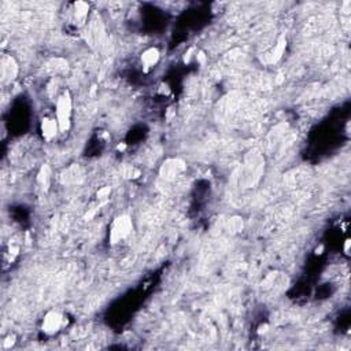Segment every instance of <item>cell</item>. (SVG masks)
I'll list each match as a JSON object with an SVG mask.
<instances>
[{
	"label": "cell",
	"mask_w": 351,
	"mask_h": 351,
	"mask_svg": "<svg viewBox=\"0 0 351 351\" xmlns=\"http://www.w3.org/2000/svg\"><path fill=\"white\" fill-rule=\"evenodd\" d=\"M159 51L156 48H149L147 51H144L142 55V63H143L144 69H151L154 67L158 60H159Z\"/></svg>",
	"instance_id": "cell-6"
},
{
	"label": "cell",
	"mask_w": 351,
	"mask_h": 351,
	"mask_svg": "<svg viewBox=\"0 0 351 351\" xmlns=\"http://www.w3.org/2000/svg\"><path fill=\"white\" fill-rule=\"evenodd\" d=\"M73 14H74V21H77L78 24L83 25L87 21L88 17V11H90V6L84 1H78L73 6Z\"/></svg>",
	"instance_id": "cell-7"
},
{
	"label": "cell",
	"mask_w": 351,
	"mask_h": 351,
	"mask_svg": "<svg viewBox=\"0 0 351 351\" xmlns=\"http://www.w3.org/2000/svg\"><path fill=\"white\" fill-rule=\"evenodd\" d=\"M18 73V66L15 63V60L11 56H3L1 58V80L3 83L12 81L17 77Z\"/></svg>",
	"instance_id": "cell-4"
},
{
	"label": "cell",
	"mask_w": 351,
	"mask_h": 351,
	"mask_svg": "<svg viewBox=\"0 0 351 351\" xmlns=\"http://www.w3.org/2000/svg\"><path fill=\"white\" fill-rule=\"evenodd\" d=\"M39 180H40V183L43 185H48V183H50V169L47 166L42 169V172L39 174Z\"/></svg>",
	"instance_id": "cell-8"
},
{
	"label": "cell",
	"mask_w": 351,
	"mask_h": 351,
	"mask_svg": "<svg viewBox=\"0 0 351 351\" xmlns=\"http://www.w3.org/2000/svg\"><path fill=\"white\" fill-rule=\"evenodd\" d=\"M62 325H63V317L58 311H50L43 321V331L52 335V333L58 332Z\"/></svg>",
	"instance_id": "cell-3"
},
{
	"label": "cell",
	"mask_w": 351,
	"mask_h": 351,
	"mask_svg": "<svg viewBox=\"0 0 351 351\" xmlns=\"http://www.w3.org/2000/svg\"><path fill=\"white\" fill-rule=\"evenodd\" d=\"M349 246H350V240H347V242H346V247H345L346 252H349Z\"/></svg>",
	"instance_id": "cell-9"
},
{
	"label": "cell",
	"mask_w": 351,
	"mask_h": 351,
	"mask_svg": "<svg viewBox=\"0 0 351 351\" xmlns=\"http://www.w3.org/2000/svg\"><path fill=\"white\" fill-rule=\"evenodd\" d=\"M70 117H72V98L69 92H65L59 96L56 101V121L60 132L69 131L70 128Z\"/></svg>",
	"instance_id": "cell-1"
},
{
	"label": "cell",
	"mask_w": 351,
	"mask_h": 351,
	"mask_svg": "<svg viewBox=\"0 0 351 351\" xmlns=\"http://www.w3.org/2000/svg\"><path fill=\"white\" fill-rule=\"evenodd\" d=\"M132 221L129 217H118L113 222L111 231H110V242L113 244L119 243L121 240H124L126 236H129L132 232Z\"/></svg>",
	"instance_id": "cell-2"
},
{
	"label": "cell",
	"mask_w": 351,
	"mask_h": 351,
	"mask_svg": "<svg viewBox=\"0 0 351 351\" xmlns=\"http://www.w3.org/2000/svg\"><path fill=\"white\" fill-rule=\"evenodd\" d=\"M59 131V125L58 121L54 118H44L42 122V132L44 139L51 140L52 137L56 136V133Z\"/></svg>",
	"instance_id": "cell-5"
}]
</instances>
